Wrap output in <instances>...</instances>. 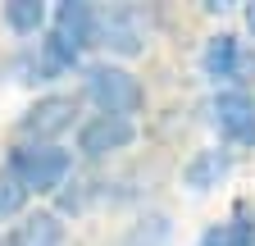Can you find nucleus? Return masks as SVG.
<instances>
[{"label":"nucleus","mask_w":255,"mask_h":246,"mask_svg":"<svg viewBox=\"0 0 255 246\" xmlns=\"http://www.w3.org/2000/svg\"><path fill=\"white\" fill-rule=\"evenodd\" d=\"M169 242V219L164 214H146L123 233V246H164Z\"/></svg>","instance_id":"14"},{"label":"nucleus","mask_w":255,"mask_h":246,"mask_svg":"<svg viewBox=\"0 0 255 246\" xmlns=\"http://www.w3.org/2000/svg\"><path fill=\"white\" fill-rule=\"evenodd\" d=\"M73 114H78V101L73 96H41L37 105H27L18 114V137H23V146H55L59 132L73 128Z\"/></svg>","instance_id":"4"},{"label":"nucleus","mask_w":255,"mask_h":246,"mask_svg":"<svg viewBox=\"0 0 255 246\" xmlns=\"http://www.w3.org/2000/svg\"><path fill=\"white\" fill-rule=\"evenodd\" d=\"M201 69L214 82H242L246 87L255 78V50H246L233 32H219V37H210V46L201 55Z\"/></svg>","instance_id":"5"},{"label":"nucleus","mask_w":255,"mask_h":246,"mask_svg":"<svg viewBox=\"0 0 255 246\" xmlns=\"http://www.w3.org/2000/svg\"><path fill=\"white\" fill-rule=\"evenodd\" d=\"M228 173H233V150H219V146L196 150V155L187 160V169H182V178H187L191 192H210V187H219Z\"/></svg>","instance_id":"10"},{"label":"nucleus","mask_w":255,"mask_h":246,"mask_svg":"<svg viewBox=\"0 0 255 246\" xmlns=\"http://www.w3.org/2000/svg\"><path fill=\"white\" fill-rule=\"evenodd\" d=\"M0 246H5V242H0Z\"/></svg>","instance_id":"16"},{"label":"nucleus","mask_w":255,"mask_h":246,"mask_svg":"<svg viewBox=\"0 0 255 246\" xmlns=\"http://www.w3.org/2000/svg\"><path fill=\"white\" fill-rule=\"evenodd\" d=\"M5 23L14 27L18 37H37L46 27V5H41V0H9V5H5Z\"/></svg>","instance_id":"11"},{"label":"nucleus","mask_w":255,"mask_h":246,"mask_svg":"<svg viewBox=\"0 0 255 246\" xmlns=\"http://www.w3.org/2000/svg\"><path fill=\"white\" fill-rule=\"evenodd\" d=\"M137 137V123L132 119H119V114H91L82 128H78V150L87 160H105L114 155V150L132 146Z\"/></svg>","instance_id":"7"},{"label":"nucleus","mask_w":255,"mask_h":246,"mask_svg":"<svg viewBox=\"0 0 255 246\" xmlns=\"http://www.w3.org/2000/svg\"><path fill=\"white\" fill-rule=\"evenodd\" d=\"M5 246H64V219H59L55 210L23 214V219L9 228Z\"/></svg>","instance_id":"9"},{"label":"nucleus","mask_w":255,"mask_h":246,"mask_svg":"<svg viewBox=\"0 0 255 246\" xmlns=\"http://www.w3.org/2000/svg\"><path fill=\"white\" fill-rule=\"evenodd\" d=\"M27 187H23V178L9 169V164H0V219H14V214H23L27 205Z\"/></svg>","instance_id":"13"},{"label":"nucleus","mask_w":255,"mask_h":246,"mask_svg":"<svg viewBox=\"0 0 255 246\" xmlns=\"http://www.w3.org/2000/svg\"><path fill=\"white\" fill-rule=\"evenodd\" d=\"M155 27V14L141 5H105L96 9V41L114 55H137Z\"/></svg>","instance_id":"2"},{"label":"nucleus","mask_w":255,"mask_h":246,"mask_svg":"<svg viewBox=\"0 0 255 246\" xmlns=\"http://www.w3.org/2000/svg\"><path fill=\"white\" fill-rule=\"evenodd\" d=\"M210 119H214V128H219L223 141H233V146H255V101L246 96L242 87L219 91L214 105H210Z\"/></svg>","instance_id":"6"},{"label":"nucleus","mask_w":255,"mask_h":246,"mask_svg":"<svg viewBox=\"0 0 255 246\" xmlns=\"http://www.w3.org/2000/svg\"><path fill=\"white\" fill-rule=\"evenodd\" d=\"M196 246H255V219H228V224H214Z\"/></svg>","instance_id":"12"},{"label":"nucleus","mask_w":255,"mask_h":246,"mask_svg":"<svg viewBox=\"0 0 255 246\" xmlns=\"http://www.w3.org/2000/svg\"><path fill=\"white\" fill-rule=\"evenodd\" d=\"M82 91L101 114H119V119H132L146 105V91H141L137 73H128L119 64H91L82 73Z\"/></svg>","instance_id":"1"},{"label":"nucleus","mask_w":255,"mask_h":246,"mask_svg":"<svg viewBox=\"0 0 255 246\" xmlns=\"http://www.w3.org/2000/svg\"><path fill=\"white\" fill-rule=\"evenodd\" d=\"M55 37H64L78 55L82 46L96 41V5H87V0H64V5H55Z\"/></svg>","instance_id":"8"},{"label":"nucleus","mask_w":255,"mask_h":246,"mask_svg":"<svg viewBox=\"0 0 255 246\" xmlns=\"http://www.w3.org/2000/svg\"><path fill=\"white\" fill-rule=\"evenodd\" d=\"M246 27H251V32H255V5L246 9Z\"/></svg>","instance_id":"15"},{"label":"nucleus","mask_w":255,"mask_h":246,"mask_svg":"<svg viewBox=\"0 0 255 246\" xmlns=\"http://www.w3.org/2000/svg\"><path fill=\"white\" fill-rule=\"evenodd\" d=\"M9 169L23 178L27 192H59L73 173V155L64 146H14Z\"/></svg>","instance_id":"3"}]
</instances>
